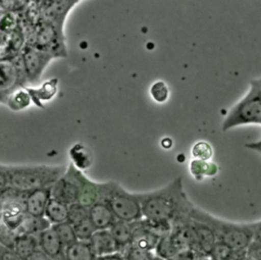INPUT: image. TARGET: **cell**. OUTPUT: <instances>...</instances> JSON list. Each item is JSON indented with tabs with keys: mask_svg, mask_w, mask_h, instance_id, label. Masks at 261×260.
<instances>
[{
	"mask_svg": "<svg viewBox=\"0 0 261 260\" xmlns=\"http://www.w3.org/2000/svg\"><path fill=\"white\" fill-rule=\"evenodd\" d=\"M99 201L107 203L119 220L135 222L143 219L139 194L128 192L115 181L101 183Z\"/></svg>",
	"mask_w": 261,
	"mask_h": 260,
	"instance_id": "cell-4",
	"label": "cell"
},
{
	"mask_svg": "<svg viewBox=\"0 0 261 260\" xmlns=\"http://www.w3.org/2000/svg\"><path fill=\"white\" fill-rule=\"evenodd\" d=\"M246 124H261V77L250 82L248 93L228 111L222 131Z\"/></svg>",
	"mask_w": 261,
	"mask_h": 260,
	"instance_id": "cell-5",
	"label": "cell"
},
{
	"mask_svg": "<svg viewBox=\"0 0 261 260\" xmlns=\"http://www.w3.org/2000/svg\"><path fill=\"white\" fill-rule=\"evenodd\" d=\"M89 218V207L80 203L68 205V222L72 225Z\"/></svg>",
	"mask_w": 261,
	"mask_h": 260,
	"instance_id": "cell-28",
	"label": "cell"
},
{
	"mask_svg": "<svg viewBox=\"0 0 261 260\" xmlns=\"http://www.w3.org/2000/svg\"><path fill=\"white\" fill-rule=\"evenodd\" d=\"M2 104L6 105L13 111H20L28 108L32 101V97L27 88L16 89L10 94H8L5 98L0 100Z\"/></svg>",
	"mask_w": 261,
	"mask_h": 260,
	"instance_id": "cell-20",
	"label": "cell"
},
{
	"mask_svg": "<svg viewBox=\"0 0 261 260\" xmlns=\"http://www.w3.org/2000/svg\"><path fill=\"white\" fill-rule=\"evenodd\" d=\"M233 251L234 250H232L226 244L217 241L208 257H210L212 260H229Z\"/></svg>",
	"mask_w": 261,
	"mask_h": 260,
	"instance_id": "cell-32",
	"label": "cell"
},
{
	"mask_svg": "<svg viewBox=\"0 0 261 260\" xmlns=\"http://www.w3.org/2000/svg\"><path fill=\"white\" fill-rule=\"evenodd\" d=\"M82 170L70 163L65 173L51 187L52 198L71 205L77 203L80 197V174Z\"/></svg>",
	"mask_w": 261,
	"mask_h": 260,
	"instance_id": "cell-8",
	"label": "cell"
},
{
	"mask_svg": "<svg viewBox=\"0 0 261 260\" xmlns=\"http://www.w3.org/2000/svg\"><path fill=\"white\" fill-rule=\"evenodd\" d=\"M143 218L158 222L174 224L191 219L195 205L184 190L182 178H174L168 185L146 193L139 194Z\"/></svg>",
	"mask_w": 261,
	"mask_h": 260,
	"instance_id": "cell-1",
	"label": "cell"
},
{
	"mask_svg": "<svg viewBox=\"0 0 261 260\" xmlns=\"http://www.w3.org/2000/svg\"><path fill=\"white\" fill-rule=\"evenodd\" d=\"M65 260H97L90 242L77 241L64 248Z\"/></svg>",
	"mask_w": 261,
	"mask_h": 260,
	"instance_id": "cell-21",
	"label": "cell"
},
{
	"mask_svg": "<svg viewBox=\"0 0 261 260\" xmlns=\"http://www.w3.org/2000/svg\"><path fill=\"white\" fill-rule=\"evenodd\" d=\"M18 237V232L7 228L5 225L1 224L0 227V242L1 246H4L9 249H13L14 243Z\"/></svg>",
	"mask_w": 261,
	"mask_h": 260,
	"instance_id": "cell-33",
	"label": "cell"
},
{
	"mask_svg": "<svg viewBox=\"0 0 261 260\" xmlns=\"http://www.w3.org/2000/svg\"><path fill=\"white\" fill-rule=\"evenodd\" d=\"M114 240L121 249V253L130 245L133 236V222L117 219L109 228Z\"/></svg>",
	"mask_w": 261,
	"mask_h": 260,
	"instance_id": "cell-22",
	"label": "cell"
},
{
	"mask_svg": "<svg viewBox=\"0 0 261 260\" xmlns=\"http://www.w3.org/2000/svg\"><path fill=\"white\" fill-rule=\"evenodd\" d=\"M52 227L54 228L55 232L57 233V236L64 248L77 242V238H76L73 225L70 224L68 221L60 223V224L52 225Z\"/></svg>",
	"mask_w": 261,
	"mask_h": 260,
	"instance_id": "cell-26",
	"label": "cell"
},
{
	"mask_svg": "<svg viewBox=\"0 0 261 260\" xmlns=\"http://www.w3.org/2000/svg\"><path fill=\"white\" fill-rule=\"evenodd\" d=\"M51 225L60 224L68 221V205L51 198L44 215Z\"/></svg>",
	"mask_w": 261,
	"mask_h": 260,
	"instance_id": "cell-23",
	"label": "cell"
},
{
	"mask_svg": "<svg viewBox=\"0 0 261 260\" xmlns=\"http://www.w3.org/2000/svg\"><path fill=\"white\" fill-rule=\"evenodd\" d=\"M12 250L23 260H28L40 250L38 236L18 235Z\"/></svg>",
	"mask_w": 261,
	"mask_h": 260,
	"instance_id": "cell-19",
	"label": "cell"
},
{
	"mask_svg": "<svg viewBox=\"0 0 261 260\" xmlns=\"http://www.w3.org/2000/svg\"><path fill=\"white\" fill-rule=\"evenodd\" d=\"M38 239L40 250L49 258L55 259L64 254V247L52 226L40 233Z\"/></svg>",
	"mask_w": 261,
	"mask_h": 260,
	"instance_id": "cell-15",
	"label": "cell"
},
{
	"mask_svg": "<svg viewBox=\"0 0 261 260\" xmlns=\"http://www.w3.org/2000/svg\"><path fill=\"white\" fill-rule=\"evenodd\" d=\"M89 218L97 230L109 229L117 220L109 205L99 201L89 208Z\"/></svg>",
	"mask_w": 261,
	"mask_h": 260,
	"instance_id": "cell-14",
	"label": "cell"
},
{
	"mask_svg": "<svg viewBox=\"0 0 261 260\" xmlns=\"http://www.w3.org/2000/svg\"><path fill=\"white\" fill-rule=\"evenodd\" d=\"M191 218L209 225L216 235L217 241L229 246L234 251L247 250L256 237L258 223L239 224L217 218L206 211L194 207Z\"/></svg>",
	"mask_w": 261,
	"mask_h": 260,
	"instance_id": "cell-3",
	"label": "cell"
},
{
	"mask_svg": "<svg viewBox=\"0 0 261 260\" xmlns=\"http://www.w3.org/2000/svg\"><path fill=\"white\" fill-rule=\"evenodd\" d=\"M20 54L29 84L37 83L41 79V75L47 65L55 58L48 52L28 45H25Z\"/></svg>",
	"mask_w": 261,
	"mask_h": 260,
	"instance_id": "cell-9",
	"label": "cell"
},
{
	"mask_svg": "<svg viewBox=\"0 0 261 260\" xmlns=\"http://www.w3.org/2000/svg\"><path fill=\"white\" fill-rule=\"evenodd\" d=\"M28 77L21 54L0 61V100L16 89L27 88Z\"/></svg>",
	"mask_w": 261,
	"mask_h": 260,
	"instance_id": "cell-7",
	"label": "cell"
},
{
	"mask_svg": "<svg viewBox=\"0 0 261 260\" xmlns=\"http://www.w3.org/2000/svg\"><path fill=\"white\" fill-rule=\"evenodd\" d=\"M150 95L157 103H164L169 96L167 85L163 81H157L152 84L150 88Z\"/></svg>",
	"mask_w": 261,
	"mask_h": 260,
	"instance_id": "cell-31",
	"label": "cell"
},
{
	"mask_svg": "<svg viewBox=\"0 0 261 260\" xmlns=\"http://www.w3.org/2000/svg\"><path fill=\"white\" fill-rule=\"evenodd\" d=\"M64 165H0V189L34 191L52 187L66 171Z\"/></svg>",
	"mask_w": 261,
	"mask_h": 260,
	"instance_id": "cell-2",
	"label": "cell"
},
{
	"mask_svg": "<svg viewBox=\"0 0 261 260\" xmlns=\"http://www.w3.org/2000/svg\"><path fill=\"white\" fill-rule=\"evenodd\" d=\"M191 227L195 239V252L199 257H208L217 243L213 229L204 222L191 218Z\"/></svg>",
	"mask_w": 261,
	"mask_h": 260,
	"instance_id": "cell-11",
	"label": "cell"
},
{
	"mask_svg": "<svg viewBox=\"0 0 261 260\" xmlns=\"http://www.w3.org/2000/svg\"><path fill=\"white\" fill-rule=\"evenodd\" d=\"M0 260H23L12 249L0 245Z\"/></svg>",
	"mask_w": 261,
	"mask_h": 260,
	"instance_id": "cell-35",
	"label": "cell"
},
{
	"mask_svg": "<svg viewBox=\"0 0 261 260\" xmlns=\"http://www.w3.org/2000/svg\"><path fill=\"white\" fill-rule=\"evenodd\" d=\"M80 1H39L41 18L50 21L60 28H64V22L69 11L79 4Z\"/></svg>",
	"mask_w": 261,
	"mask_h": 260,
	"instance_id": "cell-10",
	"label": "cell"
},
{
	"mask_svg": "<svg viewBox=\"0 0 261 260\" xmlns=\"http://www.w3.org/2000/svg\"><path fill=\"white\" fill-rule=\"evenodd\" d=\"M193 159L209 161L213 156L212 146L206 141H198L196 142L191 150Z\"/></svg>",
	"mask_w": 261,
	"mask_h": 260,
	"instance_id": "cell-27",
	"label": "cell"
},
{
	"mask_svg": "<svg viewBox=\"0 0 261 260\" xmlns=\"http://www.w3.org/2000/svg\"><path fill=\"white\" fill-rule=\"evenodd\" d=\"M89 242L97 257L121 253L120 247L114 240L109 229L97 230Z\"/></svg>",
	"mask_w": 261,
	"mask_h": 260,
	"instance_id": "cell-12",
	"label": "cell"
},
{
	"mask_svg": "<svg viewBox=\"0 0 261 260\" xmlns=\"http://www.w3.org/2000/svg\"><path fill=\"white\" fill-rule=\"evenodd\" d=\"M247 260H261V239H254L247 249Z\"/></svg>",
	"mask_w": 261,
	"mask_h": 260,
	"instance_id": "cell-34",
	"label": "cell"
},
{
	"mask_svg": "<svg viewBox=\"0 0 261 260\" xmlns=\"http://www.w3.org/2000/svg\"><path fill=\"white\" fill-rule=\"evenodd\" d=\"M28 91L32 97L33 103L39 107L44 108L43 101H49L54 98L58 92V79L53 77L44 82L39 88H28Z\"/></svg>",
	"mask_w": 261,
	"mask_h": 260,
	"instance_id": "cell-17",
	"label": "cell"
},
{
	"mask_svg": "<svg viewBox=\"0 0 261 260\" xmlns=\"http://www.w3.org/2000/svg\"><path fill=\"white\" fill-rule=\"evenodd\" d=\"M73 228H74L77 241H82V242H89L93 237V235L97 231L96 227L91 222L90 218L74 224Z\"/></svg>",
	"mask_w": 261,
	"mask_h": 260,
	"instance_id": "cell-29",
	"label": "cell"
},
{
	"mask_svg": "<svg viewBox=\"0 0 261 260\" xmlns=\"http://www.w3.org/2000/svg\"><path fill=\"white\" fill-rule=\"evenodd\" d=\"M97 260H125L122 253H114L106 256L97 257Z\"/></svg>",
	"mask_w": 261,
	"mask_h": 260,
	"instance_id": "cell-36",
	"label": "cell"
},
{
	"mask_svg": "<svg viewBox=\"0 0 261 260\" xmlns=\"http://www.w3.org/2000/svg\"><path fill=\"white\" fill-rule=\"evenodd\" d=\"M101 183H95L88 178L83 171L80 174V197L77 203L91 207L100 200Z\"/></svg>",
	"mask_w": 261,
	"mask_h": 260,
	"instance_id": "cell-16",
	"label": "cell"
},
{
	"mask_svg": "<svg viewBox=\"0 0 261 260\" xmlns=\"http://www.w3.org/2000/svg\"><path fill=\"white\" fill-rule=\"evenodd\" d=\"M161 146L165 149H169L170 147H172V141L169 138H165L161 141Z\"/></svg>",
	"mask_w": 261,
	"mask_h": 260,
	"instance_id": "cell-37",
	"label": "cell"
},
{
	"mask_svg": "<svg viewBox=\"0 0 261 260\" xmlns=\"http://www.w3.org/2000/svg\"><path fill=\"white\" fill-rule=\"evenodd\" d=\"M51 226V223L45 216L39 217L25 214L19 228L17 229V232L18 235L39 236L40 233L50 228Z\"/></svg>",
	"mask_w": 261,
	"mask_h": 260,
	"instance_id": "cell-18",
	"label": "cell"
},
{
	"mask_svg": "<svg viewBox=\"0 0 261 260\" xmlns=\"http://www.w3.org/2000/svg\"><path fill=\"white\" fill-rule=\"evenodd\" d=\"M28 46L48 52L55 58L67 56L63 28L47 20H39L33 41Z\"/></svg>",
	"mask_w": 261,
	"mask_h": 260,
	"instance_id": "cell-6",
	"label": "cell"
},
{
	"mask_svg": "<svg viewBox=\"0 0 261 260\" xmlns=\"http://www.w3.org/2000/svg\"><path fill=\"white\" fill-rule=\"evenodd\" d=\"M125 260H155L156 255L154 252L143 250L137 247L128 246L122 252Z\"/></svg>",
	"mask_w": 261,
	"mask_h": 260,
	"instance_id": "cell-30",
	"label": "cell"
},
{
	"mask_svg": "<svg viewBox=\"0 0 261 260\" xmlns=\"http://www.w3.org/2000/svg\"><path fill=\"white\" fill-rule=\"evenodd\" d=\"M191 174L198 180L203 179L205 176H213L218 171V166L209 161L192 159L189 164Z\"/></svg>",
	"mask_w": 261,
	"mask_h": 260,
	"instance_id": "cell-25",
	"label": "cell"
},
{
	"mask_svg": "<svg viewBox=\"0 0 261 260\" xmlns=\"http://www.w3.org/2000/svg\"><path fill=\"white\" fill-rule=\"evenodd\" d=\"M252 145H254V146H261V140L260 141H258V142H254V143H251Z\"/></svg>",
	"mask_w": 261,
	"mask_h": 260,
	"instance_id": "cell-39",
	"label": "cell"
},
{
	"mask_svg": "<svg viewBox=\"0 0 261 260\" xmlns=\"http://www.w3.org/2000/svg\"><path fill=\"white\" fill-rule=\"evenodd\" d=\"M201 260H212L210 257H202Z\"/></svg>",
	"mask_w": 261,
	"mask_h": 260,
	"instance_id": "cell-40",
	"label": "cell"
},
{
	"mask_svg": "<svg viewBox=\"0 0 261 260\" xmlns=\"http://www.w3.org/2000/svg\"><path fill=\"white\" fill-rule=\"evenodd\" d=\"M69 157L71 159V163L80 170L88 169L93 162V156L91 151L84 146L83 144H74L69 149Z\"/></svg>",
	"mask_w": 261,
	"mask_h": 260,
	"instance_id": "cell-24",
	"label": "cell"
},
{
	"mask_svg": "<svg viewBox=\"0 0 261 260\" xmlns=\"http://www.w3.org/2000/svg\"><path fill=\"white\" fill-rule=\"evenodd\" d=\"M52 198L51 187L31 191L25 201V212L29 215L42 217Z\"/></svg>",
	"mask_w": 261,
	"mask_h": 260,
	"instance_id": "cell-13",
	"label": "cell"
},
{
	"mask_svg": "<svg viewBox=\"0 0 261 260\" xmlns=\"http://www.w3.org/2000/svg\"><path fill=\"white\" fill-rule=\"evenodd\" d=\"M246 147L261 154V146H254V145H252L251 143H249V144H246Z\"/></svg>",
	"mask_w": 261,
	"mask_h": 260,
	"instance_id": "cell-38",
	"label": "cell"
}]
</instances>
